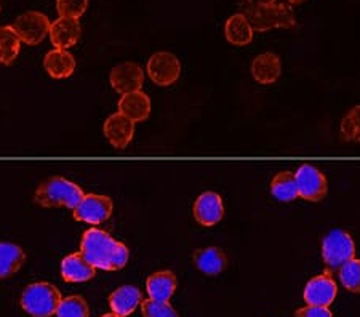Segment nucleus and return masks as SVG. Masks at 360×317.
I'll use <instances>...</instances> for the list:
<instances>
[{
  "mask_svg": "<svg viewBox=\"0 0 360 317\" xmlns=\"http://www.w3.org/2000/svg\"><path fill=\"white\" fill-rule=\"evenodd\" d=\"M96 274V268L86 261L82 253H71L61 261V278L69 284L89 282Z\"/></svg>",
  "mask_w": 360,
  "mask_h": 317,
  "instance_id": "15",
  "label": "nucleus"
},
{
  "mask_svg": "<svg viewBox=\"0 0 360 317\" xmlns=\"http://www.w3.org/2000/svg\"><path fill=\"white\" fill-rule=\"evenodd\" d=\"M338 295V287L330 271H325L321 276H316L304 287V302L312 306L328 308Z\"/></svg>",
  "mask_w": 360,
  "mask_h": 317,
  "instance_id": "10",
  "label": "nucleus"
},
{
  "mask_svg": "<svg viewBox=\"0 0 360 317\" xmlns=\"http://www.w3.org/2000/svg\"><path fill=\"white\" fill-rule=\"evenodd\" d=\"M247 4H250V5H271V4H276V0H247Z\"/></svg>",
  "mask_w": 360,
  "mask_h": 317,
  "instance_id": "32",
  "label": "nucleus"
},
{
  "mask_svg": "<svg viewBox=\"0 0 360 317\" xmlns=\"http://www.w3.org/2000/svg\"><path fill=\"white\" fill-rule=\"evenodd\" d=\"M80 34H82V27H80L79 20L60 16L56 21L51 22L49 36L56 48L68 50L79 42Z\"/></svg>",
  "mask_w": 360,
  "mask_h": 317,
  "instance_id": "14",
  "label": "nucleus"
},
{
  "mask_svg": "<svg viewBox=\"0 0 360 317\" xmlns=\"http://www.w3.org/2000/svg\"><path fill=\"white\" fill-rule=\"evenodd\" d=\"M0 11H2V5H0Z\"/></svg>",
  "mask_w": 360,
  "mask_h": 317,
  "instance_id": "35",
  "label": "nucleus"
},
{
  "mask_svg": "<svg viewBox=\"0 0 360 317\" xmlns=\"http://www.w3.org/2000/svg\"><path fill=\"white\" fill-rule=\"evenodd\" d=\"M282 74V61L276 53H261L252 63V76L261 85L276 84Z\"/></svg>",
  "mask_w": 360,
  "mask_h": 317,
  "instance_id": "16",
  "label": "nucleus"
},
{
  "mask_svg": "<svg viewBox=\"0 0 360 317\" xmlns=\"http://www.w3.org/2000/svg\"><path fill=\"white\" fill-rule=\"evenodd\" d=\"M21 44L13 26H0V65H11L20 55Z\"/></svg>",
  "mask_w": 360,
  "mask_h": 317,
  "instance_id": "24",
  "label": "nucleus"
},
{
  "mask_svg": "<svg viewBox=\"0 0 360 317\" xmlns=\"http://www.w3.org/2000/svg\"><path fill=\"white\" fill-rule=\"evenodd\" d=\"M112 89L120 95L139 91L144 84V72L136 63L125 61L115 66L109 76Z\"/></svg>",
  "mask_w": 360,
  "mask_h": 317,
  "instance_id": "11",
  "label": "nucleus"
},
{
  "mask_svg": "<svg viewBox=\"0 0 360 317\" xmlns=\"http://www.w3.org/2000/svg\"><path fill=\"white\" fill-rule=\"evenodd\" d=\"M295 317H333V313L325 306H312V304H307L306 308L296 311Z\"/></svg>",
  "mask_w": 360,
  "mask_h": 317,
  "instance_id": "31",
  "label": "nucleus"
},
{
  "mask_svg": "<svg viewBox=\"0 0 360 317\" xmlns=\"http://www.w3.org/2000/svg\"><path fill=\"white\" fill-rule=\"evenodd\" d=\"M253 27L242 13H237L226 21L224 37L236 47H245L253 40Z\"/></svg>",
  "mask_w": 360,
  "mask_h": 317,
  "instance_id": "22",
  "label": "nucleus"
},
{
  "mask_svg": "<svg viewBox=\"0 0 360 317\" xmlns=\"http://www.w3.org/2000/svg\"><path fill=\"white\" fill-rule=\"evenodd\" d=\"M340 282L346 290L360 293V259L352 258L338 269Z\"/></svg>",
  "mask_w": 360,
  "mask_h": 317,
  "instance_id": "27",
  "label": "nucleus"
},
{
  "mask_svg": "<svg viewBox=\"0 0 360 317\" xmlns=\"http://www.w3.org/2000/svg\"><path fill=\"white\" fill-rule=\"evenodd\" d=\"M75 66V58L72 53H69L68 50H61V48H55L49 51L44 58V67L46 74L53 79H68L71 77Z\"/></svg>",
  "mask_w": 360,
  "mask_h": 317,
  "instance_id": "18",
  "label": "nucleus"
},
{
  "mask_svg": "<svg viewBox=\"0 0 360 317\" xmlns=\"http://www.w3.org/2000/svg\"><path fill=\"white\" fill-rule=\"evenodd\" d=\"M271 193L277 200L281 202H292L300 198L298 184H296L295 173L292 172H281L272 178L271 181Z\"/></svg>",
  "mask_w": 360,
  "mask_h": 317,
  "instance_id": "25",
  "label": "nucleus"
},
{
  "mask_svg": "<svg viewBox=\"0 0 360 317\" xmlns=\"http://www.w3.org/2000/svg\"><path fill=\"white\" fill-rule=\"evenodd\" d=\"M89 2L90 0H56V10L60 16L79 20L89 8Z\"/></svg>",
  "mask_w": 360,
  "mask_h": 317,
  "instance_id": "30",
  "label": "nucleus"
},
{
  "mask_svg": "<svg viewBox=\"0 0 360 317\" xmlns=\"http://www.w3.org/2000/svg\"><path fill=\"white\" fill-rule=\"evenodd\" d=\"M103 317H120V316H117V314H114V313H112V314H104Z\"/></svg>",
  "mask_w": 360,
  "mask_h": 317,
  "instance_id": "34",
  "label": "nucleus"
},
{
  "mask_svg": "<svg viewBox=\"0 0 360 317\" xmlns=\"http://www.w3.org/2000/svg\"><path fill=\"white\" fill-rule=\"evenodd\" d=\"M194 218L200 226L212 228L218 224L224 216V205L221 195L212 191L202 193L194 202Z\"/></svg>",
  "mask_w": 360,
  "mask_h": 317,
  "instance_id": "12",
  "label": "nucleus"
},
{
  "mask_svg": "<svg viewBox=\"0 0 360 317\" xmlns=\"http://www.w3.org/2000/svg\"><path fill=\"white\" fill-rule=\"evenodd\" d=\"M104 136L115 149H125L135 135V122L125 117L124 114L115 112L109 115L103 127Z\"/></svg>",
  "mask_w": 360,
  "mask_h": 317,
  "instance_id": "13",
  "label": "nucleus"
},
{
  "mask_svg": "<svg viewBox=\"0 0 360 317\" xmlns=\"http://www.w3.org/2000/svg\"><path fill=\"white\" fill-rule=\"evenodd\" d=\"M119 112L124 114L133 122H144L150 114V100L141 90L133 91V93L122 95L119 100Z\"/></svg>",
  "mask_w": 360,
  "mask_h": 317,
  "instance_id": "19",
  "label": "nucleus"
},
{
  "mask_svg": "<svg viewBox=\"0 0 360 317\" xmlns=\"http://www.w3.org/2000/svg\"><path fill=\"white\" fill-rule=\"evenodd\" d=\"M61 293L49 282H34L21 293V308L32 317H51L61 303Z\"/></svg>",
  "mask_w": 360,
  "mask_h": 317,
  "instance_id": "4",
  "label": "nucleus"
},
{
  "mask_svg": "<svg viewBox=\"0 0 360 317\" xmlns=\"http://www.w3.org/2000/svg\"><path fill=\"white\" fill-rule=\"evenodd\" d=\"M296 184H298L300 198L309 202H321L328 191V183L323 173L317 167L303 164L295 173Z\"/></svg>",
  "mask_w": 360,
  "mask_h": 317,
  "instance_id": "8",
  "label": "nucleus"
},
{
  "mask_svg": "<svg viewBox=\"0 0 360 317\" xmlns=\"http://www.w3.org/2000/svg\"><path fill=\"white\" fill-rule=\"evenodd\" d=\"M290 4H293V5H298V4H303V2H306V0H288Z\"/></svg>",
  "mask_w": 360,
  "mask_h": 317,
  "instance_id": "33",
  "label": "nucleus"
},
{
  "mask_svg": "<svg viewBox=\"0 0 360 317\" xmlns=\"http://www.w3.org/2000/svg\"><path fill=\"white\" fill-rule=\"evenodd\" d=\"M26 263V253L18 244L0 242V279H7L18 273Z\"/></svg>",
  "mask_w": 360,
  "mask_h": 317,
  "instance_id": "21",
  "label": "nucleus"
},
{
  "mask_svg": "<svg viewBox=\"0 0 360 317\" xmlns=\"http://www.w3.org/2000/svg\"><path fill=\"white\" fill-rule=\"evenodd\" d=\"M146 290L150 299L168 302L176 290V276L172 271H158L150 274L146 280Z\"/></svg>",
  "mask_w": 360,
  "mask_h": 317,
  "instance_id": "20",
  "label": "nucleus"
},
{
  "mask_svg": "<svg viewBox=\"0 0 360 317\" xmlns=\"http://www.w3.org/2000/svg\"><path fill=\"white\" fill-rule=\"evenodd\" d=\"M51 22L49 16L40 11H26L16 18L13 29L18 34L21 42L27 45H37L44 42V39L50 34Z\"/></svg>",
  "mask_w": 360,
  "mask_h": 317,
  "instance_id": "9",
  "label": "nucleus"
},
{
  "mask_svg": "<svg viewBox=\"0 0 360 317\" xmlns=\"http://www.w3.org/2000/svg\"><path fill=\"white\" fill-rule=\"evenodd\" d=\"M85 193L79 184H75L71 180H66L63 176H53L44 181L37 188L34 200L40 207L45 209H60V207H66V209L74 210L82 200Z\"/></svg>",
  "mask_w": 360,
  "mask_h": 317,
  "instance_id": "2",
  "label": "nucleus"
},
{
  "mask_svg": "<svg viewBox=\"0 0 360 317\" xmlns=\"http://www.w3.org/2000/svg\"><path fill=\"white\" fill-rule=\"evenodd\" d=\"M80 253L96 269L119 271L129 263L130 252L125 244L115 240L106 231L91 228L80 240Z\"/></svg>",
  "mask_w": 360,
  "mask_h": 317,
  "instance_id": "1",
  "label": "nucleus"
},
{
  "mask_svg": "<svg viewBox=\"0 0 360 317\" xmlns=\"http://www.w3.org/2000/svg\"><path fill=\"white\" fill-rule=\"evenodd\" d=\"M141 292H139V288L133 285H122L109 297V306H111L114 314L120 317L131 316L139 304H141Z\"/></svg>",
  "mask_w": 360,
  "mask_h": 317,
  "instance_id": "17",
  "label": "nucleus"
},
{
  "mask_svg": "<svg viewBox=\"0 0 360 317\" xmlns=\"http://www.w3.org/2000/svg\"><path fill=\"white\" fill-rule=\"evenodd\" d=\"M141 311L144 317H179L175 308L168 302H155V299H143Z\"/></svg>",
  "mask_w": 360,
  "mask_h": 317,
  "instance_id": "29",
  "label": "nucleus"
},
{
  "mask_svg": "<svg viewBox=\"0 0 360 317\" xmlns=\"http://www.w3.org/2000/svg\"><path fill=\"white\" fill-rule=\"evenodd\" d=\"M146 71L155 85L170 86L181 76V63L173 53L158 51L149 58Z\"/></svg>",
  "mask_w": 360,
  "mask_h": 317,
  "instance_id": "7",
  "label": "nucleus"
},
{
  "mask_svg": "<svg viewBox=\"0 0 360 317\" xmlns=\"http://www.w3.org/2000/svg\"><path fill=\"white\" fill-rule=\"evenodd\" d=\"M114 204L112 199L103 194H85L82 200L79 202V205L72 210V215L77 221L91 224H101L108 221L112 215Z\"/></svg>",
  "mask_w": 360,
  "mask_h": 317,
  "instance_id": "6",
  "label": "nucleus"
},
{
  "mask_svg": "<svg viewBox=\"0 0 360 317\" xmlns=\"http://www.w3.org/2000/svg\"><path fill=\"white\" fill-rule=\"evenodd\" d=\"M354 255H356V244L346 231L333 229L323 238L322 258L330 273L338 271L342 264L352 259Z\"/></svg>",
  "mask_w": 360,
  "mask_h": 317,
  "instance_id": "5",
  "label": "nucleus"
},
{
  "mask_svg": "<svg viewBox=\"0 0 360 317\" xmlns=\"http://www.w3.org/2000/svg\"><path fill=\"white\" fill-rule=\"evenodd\" d=\"M240 13L245 16L253 31L266 32L271 29H292L296 26V18L288 4L271 5H242Z\"/></svg>",
  "mask_w": 360,
  "mask_h": 317,
  "instance_id": "3",
  "label": "nucleus"
},
{
  "mask_svg": "<svg viewBox=\"0 0 360 317\" xmlns=\"http://www.w3.org/2000/svg\"><path fill=\"white\" fill-rule=\"evenodd\" d=\"M226 261H228L226 255L218 247H207V249H199L194 253L197 269L208 276L221 274L226 268Z\"/></svg>",
  "mask_w": 360,
  "mask_h": 317,
  "instance_id": "23",
  "label": "nucleus"
},
{
  "mask_svg": "<svg viewBox=\"0 0 360 317\" xmlns=\"http://www.w3.org/2000/svg\"><path fill=\"white\" fill-rule=\"evenodd\" d=\"M55 316L56 317H90V306L84 297L71 295L61 299Z\"/></svg>",
  "mask_w": 360,
  "mask_h": 317,
  "instance_id": "26",
  "label": "nucleus"
},
{
  "mask_svg": "<svg viewBox=\"0 0 360 317\" xmlns=\"http://www.w3.org/2000/svg\"><path fill=\"white\" fill-rule=\"evenodd\" d=\"M340 134L345 141L359 143L360 141V106L352 108L341 120Z\"/></svg>",
  "mask_w": 360,
  "mask_h": 317,
  "instance_id": "28",
  "label": "nucleus"
}]
</instances>
